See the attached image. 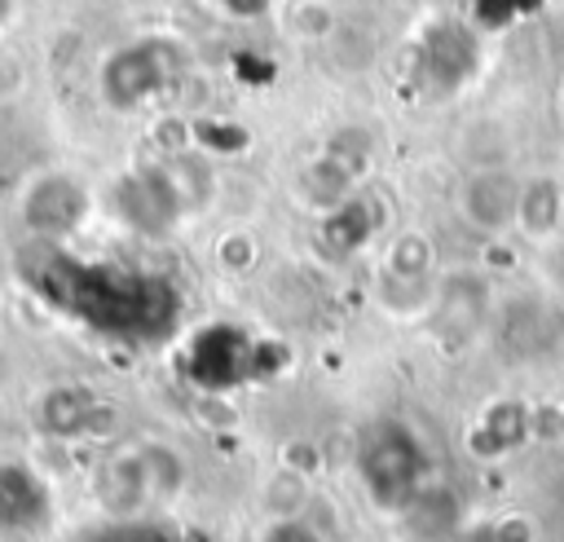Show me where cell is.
Masks as SVG:
<instances>
[{
    "label": "cell",
    "mask_w": 564,
    "mask_h": 542,
    "mask_svg": "<svg viewBox=\"0 0 564 542\" xmlns=\"http://www.w3.org/2000/svg\"><path fill=\"white\" fill-rule=\"evenodd\" d=\"M256 542H326V533H322L308 516H300V511H282V516H269V520L260 524Z\"/></svg>",
    "instance_id": "obj_13"
},
{
    "label": "cell",
    "mask_w": 564,
    "mask_h": 542,
    "mask_svg": "<svg viewBox=\"0 0 564 542\" xmlns=\"http://www.w3.org/2000/svg\"><path fill=\"white\" fill-rule=\"evenodd\" d=\"M352 471L361 480V494L388 516H401L432 485L427 445L414 432V423L397 414H379L357 432Z\"/></svg>",
    "instance_id": "obj_2"
},
{
    "label": "cell",
    "mask_w": 564,
    "mask_h": 542,
    "mask_svg": "<svg viewBox=\"0 0 564 542\" xmlns=\"http://www.w3.org/2000/svg\"><path fill=\"white\" fill-rule=\"evenodd\" d=\"M18 13V0H0V31L9 26V18Z\"/></svg>",
    "instance_id": "obj_15"
},
{
    "label": "cell",
    "mask_w": 564,
    "mask_h": 542,
    "mask_svg": "<svg viewBox=\"0 0 564 542\" xmlns=\"http://www.w3.org/2000/svg\"><path fill=\"white\" fill-rule=\"evenodd\" d=\"M115 212L137 234H167L194 212V185L185 163H137L115 185Z\"/></svg>",
    "instance_id": "obj_4"
},
{
    "label": "cell",
    "mask_w": 564,
    "mask_h": 542,
    "mask_svg": "<svg viewBox=\"0 0 564 542\" xmlns=\"http://www.w3.org/2000/svg\"><path fill=\"white\" fill-rule=\"evenodd\" d=\"M520 194H524V176L507 163H480L463 176L454 207L467 220V229L485 234V238H502L516 229L520 216Z\"/></svg>",
    "instance_id": "obj_8"
},
{
    "label": "cell",
    "mask_w": 564,
    "mask_h": 542,
    "mask_svg": "<svg viewBox=\"0 0 564 542\" xmlns=\"http://www.w3.org/2000/svg\"><path fill=\"white\" fill-rule=\"evenodd\" d=\"M564 225V189L555 176H524V194H520V216L516 229L533 242H555Z\"/></svg>",
    "instance_id": "obj_10"
},
{
    "label": "cell",
    "mask_w": 564,
    "mask_h": 542,
    "mask_svg": "<svg viewBox=\"0 0 564 542\" xmlns=\"http://www.w3.org/2000/svg\"><path fill=\"white\" fill-rule=\"evenodd\" d=\"M502 414H507V401L494 405V410H485L476 419V427H471V454H507L529 432V423H516L511 427V419H502Z\"/></svg>",
    "instance_id": "obj_12"
},
{
    "label": "cell",
    "mask_w": 564,
    "mask_h": 542,
    "mask_svg": "<svg viewBox=\"0 0 564 542\" xmlns=\"http://www.w3.org/2000/svg\"><path fill=\"white\" fill-rule=\"evenodd\" d=\"M88 212H93V189L66 167H48V172L31 176L18 194V220L40 242L75 238L79 225L88 220Z\"/></svg>",
    "instance_id": "obj_6"
},
{
    "label": "cell",
    "mask_w": 564,
    "mask_h": 542,
    "mask_svg": "<svg viewBox=\"0 0 564 542\" xmlns=\"http://www.w3.org/2000/svg\"><path fill=\"white\" fill-rule=\"evenodd\" d=\"M176 71H181V53L172 40H132L101 62L97 88H101V101L110 110L128 115V110L150 106L159 93H167Z\"/></svg>",
    "instance_id": "obj_5"
},
{
    "label": "cell",
    "mask_w": 564,
    "mask_h": 542,
    "mask_svg": "<svg viewBox=\"0 0 564 542\" xmlns=\"http://www.w3.org/2000/svg\"><path fill=\"white\" fill-rule=\"evenodd\" d=\"M185 480V463L176 458L172 445H123L115 449L101 471H97V498L110 516L132 520L137 511H145L150 502H163L181 489Z\"/></svg>",
    "instance_id": "obj_3"
},
{
    "label": "cell",
    "mask_w": 564,
    "mask_h": 542,
    "mask_svg": "<svg viewBox=\"0 0 564 542\" xmlns=\"http://www.w3.org/2000/svg\"><path fill=\"white\" fill-rule=\"evenodd\" d=\"M494 317V300L485 291L480 278H467V273H445L436 282V295H432V322H436V335L449 344V348H463L471 344V335Z\"/></svg>",
    "instance_id": "obj_9"
},
{
    "label": "cell",
    "mask_w": 564,
    "mask_h": 542,
    "mask_svg": "<svg viewBox=\"0 0 564 542\" xmlns=\"http://www.w3.org/2000/svg\"><path fill=\"white\" fill-rule=\"evenodd\" d=\"M494 339L511 361H538L564 339V304L542 291H520L494 304Z\"/></svg>",
    "instance_id": "obj_7"
},
{
    "label": "cell",
    "mask_w": 564,
    "mask_h": 542,
    "mask_svg": "<svg viewBox=\"0 0 564 542\" xmlns=\"http://www.w3.org/2000/svg\"><path fill=\"white\" fill-rule=\"evenodd\" d=\"M35 286L62 313L79 317L93 330L119 335V339L167 335L181 308L176 291L145 269L106 264V260H70L62 251H53L35 269Z\"/></svg>",
    "instance_id": "obj_1"
},
{
    "label": "cell",
    "mask_w": 564,
    "mask_h": 542,
    "mask_svg": "<svg viewBox=\"0 0 564 542\" xmlns=\"http://www.w3.org/2000/svg\"><path fill=\"white\" fill-rule=\"evenodd\" d=\"M555 436H560V441H564V405H560V410H555Z\"/></svg>",
    "instance_id": "obj_16"
},
{
    "label": "cell",
    "mask_w": 564,
    "mask_h": 542,
    "mask_svg": "<svg viewBox=\"0 0 564 542\" xmlns=\"http://www.w3.org/2000/svg\"><path fill=\"white\" fill-rule=\"evenodd\" d=\"M40 419H44V427L53 436H79L93 423V397L88 392H53L44 401V414Z\"/></svg>",
    "instance_id": "obj_11"
},
{
    "label": "cell",
    "mask_w": 564,
    "mask_h": 542,
    "mask_svg": "<svg viewBox=\"0 0 564 542\" xmlns=\"http://www.w3.org/2000/svg\"><path fill=\"white\" fill-rule=\"evenodd\" d=\"M225 13H234V18H260V13H269V0H216Z\"/></svg>",
    "instance_id": "obj_14"
}]
</instances>
